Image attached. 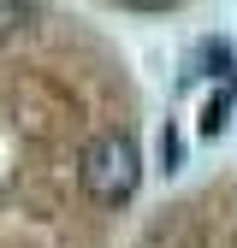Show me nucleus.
<instances>
[{"label": "nucleus", "instance_id": "nucleus-1", "mask_svg": "<svg viewBox=\"0 0 237 248\" xmlns=\"http://www.w3.org/2000/svg\"><path fill=\"white\" fill-rule=\"evenodd\" d=\"M77 177H83V195L89 201L118 207V201H131L136 183H142V154H136V142L125 130H107V136H95V142L83 148Z\"/></svg>", "mask_w": 237, "mask_h": 248}, {"label": "nucleus", "instance_id": "nucleus-2", "mask_svg": "<svg viewBox=\"0 0 237 248\" xmlns=\"http://www.w3.org/2000/svg\"><path fill=\"white\" fill-rule=\"evenodd\" d=\"M24 18H30V6H24V0H0V36L24 30Z\"/></svg>", "mask_w": 237, "mask_h": 248}, {"label": "nucleus", "instance_id": "nucleus-3", "mask_svg": "<svg viewBox=\"0 0 237 248\" xmlns=\"http://www.w3.org/2000/svg\"><path fill=\"white\" fill-rule=\"evenodd\" d=\"M225 107H231V95L207 101V112H202V136H220V130H225Z\"/></svg>", "mask_w": 237, "mask_h": 248}, {"label": "nucleus", "instance_id": "nucleus-4", "mask_svg": "<svg viewBox=\"0 0 237 248\" xmlns=\"http://www.w3.org/2000/svg\"><path fill=\"white\" fill-rule=\"evenodd\" d=\"M160 166H178V130H172V124L160 130Z\"/></svg>", "mask_w": 237, "mask_h": 248}, {"label": "nucleus", "instance_id": "nucleus-5", "mask_svg": "<svg viewBox=\"0 0 237 248\" xmlns=\"http://www.w3.org/2000/svg\"><path fill=\"white\" fill-rule=\"evenodd\" d=\"M125 6H131V12H172L178 0H125Z\"/></svg>", "mask_w": 237, "mask_h": 248}]
</instances>
